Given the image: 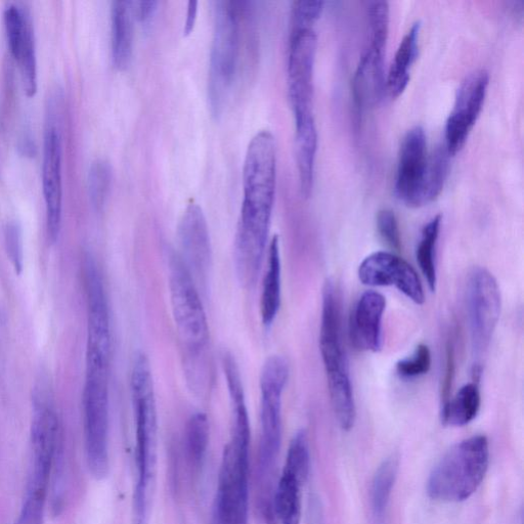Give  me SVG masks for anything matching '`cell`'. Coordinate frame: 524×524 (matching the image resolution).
<instances>
[{"label":"cell","mask_w":524,"mask_h":524,"mask_svg":"<svg viewBox=\"0 0 524 524\" xmlns=\"http://www.w3.org/2000/svg\"><path fill=\"white\" fill-rule=\"evenodd\" d=\"M29 9L23 5L10 4L4 12V22L10 53L15 61L19 57Z\"/></svg>","instance_id":"32"},{"label":"cell","mask_w":524,"mask_h":524,"mask_svg":"<svg viewBox=\"0 0 524 524\" xmlns=\"http://www.w3.org/2000/svg\"><path fill=\"white\" fill-rule=\"evenodd\" d=\"M239 55V8L235 3L218 2L208 73V102L215 117L224 110L237 73Z\"/></svg>","instance_id":"8"},{"label":"cell","mask_w":524,"mask_h":524,"mask_svg":"<svg viewBox=\"0 0 524 524\" xmlns=\"http://www.w3.org/2000/svg\"><path fill=\"white\" fill-rule=\"evenodd\" d=\"M109 377V360L86 356L82 397L85 453L87 466L98 480L106 478L110 469Z\"/></svg>","instance_id":"6"},{"label":"cell","mask_w":524,"mask_h":524,"mask_svg":"<svg viewBox=\"0 0 524 524\" xmlns=\"http://www.w3.org/2000/svg\"><path fill=\"white\" fill-rule=\"evenodd\" d=\"M171 312L181 341L191 357L204 352L209 342V325L198 287L181 255L168 258Z\"/></svg>","instance_id":"9"},{"label":"cell","mask_w":524,"mask_h":524,"mask_svg":"<svg viewBox=\"0 0 524 524\" xmlns=\"http://www.w3.org/2000/svg\"><path fill=\"white\" fill-rule=\"evenodd\" d=\"M284 468L294 472L307 482L311 469V452L307 432L298 431L292 439Z\"/></svg>","instance_id":"30"},{"label":"cell","mask_w":524,"mask_h":524,"mask_svg":"<svg viewBox=\"0 0 524 524\" xmlns=\"http://www.w3.org/2000/svg\"><path fill=\"white\" fill-rule=\"evenodd\" d=\"M377 229L382 240L392 249H401V233L395 213L383 209L377 215Z\"/></svg>","instance_id":"38"},{"label":"cell","mask_w":524,"mask_h":524,"mask_svg":"<svg viewBox=\"0 0 524 524\" xmlns=\"http://www.w3.org/2000/svg\"><path fill=\"white\" fill-rule=\"evenodd\" d=\"M450 156L446 146H442L428 157L421 192L422 206L431 203L441 195L448 177Z\"/></svg>","instance_id":"29"},{"label":"cell","mask_w":524,"mask_h":524,"mask_svg":"<svg viewBox=\"0 0 524 524\" xmlns=\"http://www.w3.org/2000/svg\"><path fill=\"white\" fill-rule=\"evenodd\" d=\"M490 76L479 70L468 75L457 92L454 111L446 125V148L450 155L457 154L465 145L470 131L482 112Z\"/></svg>","instance_id":"13"},{"label":"cell","mask_w":524,"mask_h":524,"mask_svg":"<svg viewBox=\"0 0 524 524\" xmlns=\"http://www.w3.org/2000/svg\"><path fill=\"white\" fill-rule=\"evenodd\" d=\"M502 308L501 292L495 277L484 268H475L467 283V311L473 367H482L497 328ZM483 368V367H482Z\"/></svg>","instance_id":"11"},{"label":"cell","mask_w":524,"mask_h":524,"mask_svg":"<svg viewBox=\"0 0 524 524\" xmlns=\"http://www.w3.org/2000/svg\"><path fill=\"white\" fill-rule=\"evenodd\" d=\"M135 6L134 13L136 16L143 25H149L157 12L158 3L152 0V2H141L135 4Z\"/></svg>","instance_id":"40"},{"label":"cell","mask_w":524,"mask_h":524,"mask_svg":"<svg viewBox=\"0 0 524 524\" xmlns=\"http://www.w3.org/2000/svg\"><path fill=\"white\" fill-rule=\"evenodd\" d=\"M482 397L477 382H471L442 405V422L451 427H463L471 423L480 410Z\"/></svg>","instance_id":"25"},{"label":"cell","mask_w":524,"mask_h":524,"mask_svg":"<svg viewBox=\"0 0 524 524\" xmlns=\"http://www.w3.org/2000/svg\"><path fill=\"white\" fill-rule=\"evenodd\" d=\"M19 150L25 157H34L36 153V146L30 135H23L20 139Z\"/></svg>","instance_id":"42"},{"label":"cell","mask_w":524,"mask_h":524,"mask_svg":"<svg viewBox=\"0 0 524 524\" xmlns=\"http://www.w3.org/2000/svg\"><path fill=\"white\" fill-rule=\"evenodd\" d=\"M384 52L369 46L358 66L353 89L355 101L361 109L378 105L386 91Z\"/></svg>","instance_id":"18"},{"label":"cell","mask_w":524,"mask_h":524,"mask_svg":"<svg viewBox=\"0 0 524 524\" xmlns=\"http://www.w3.org/2000/svg\"><path fill=\"white\" fill-rule=\"evenodd\" d=\"M250 434L248 429L232 431L218 476L211 524H248Z\"/></svg>","instance_id":"7"},{"label":"cell","mask_w":524,"mask_h":524,"mask_svg":"<svg viewBox=\"0 0 524 524\" xmlns=\"http://www.w3.org/2000/svg\"><path fill=\"white\" fill-rule=\"evenodd\" d=\"M399 457L391 455L378 467L371 487V514L374 524H385L390 498L399 472Z\"/></svg>","instance_id":"23"},{"label":"cell","mask_w":524,"mask_h":524,"mask_svg":"<svg viewBox=\"0 0 524 524\" xmlns=\"http://www.w3.org/2000/svg\"><path fill=\"white\" fill-rule=\"evenodd\" d=\"M197 14H198V3L189 2L188 4V12H187V18L184 26V35L188 36L190 35L195 27L196 21H197Z\"/></svg>","instance_id":"41"},{"label":"cell","mask_w":524,"mask_h":524,"mask_svg":"<svg viewBox=\"0 0 524 524\" xmlns=\"http://www.w3.org/2000/svg\"><path fill=\"white\" fill-rule=\"evenodd\" d=\"M385 309V297L376 291H367L360 297L352 316L351 334L355 345L362 351H381Z\"/></svg>","instance_id":"17"},{"label":"cell","mask_w":524,"mask_h":524,"mask_svg":"<svg viewBox=\"0 0 524 524\" xmlns=\"http://www.w3.org/2000/svg\"><path fill=\"white\" fill-rule=\"evenodd\" d=\"M277 153L274 136L260 130L249 143L243 167V202L235 238L237 277L256 283L267 246L276 195Z\"/></svg>","instance_id":"1"},{"label":"cell","mask_w":524,"mask_h":524,"mask_svg":"<svg viewBox=\"0 0 524 524\" xmlns=\"http://www.w3.org/2000/svg\"><path fill=\"white\" fill-rule=\"evenodd\" d=\"M359 279L371 287H396L416 304L425 301L424 289L415 269L402 257L389 252H375L364 259Z\"/></svg>","instance_id":"14"},{"label":"cell","mask_w":524,"mask_h":524,"mask_svg":"<svg viewBox=\"0 0 524 524\" xmlns=\"http://www.w3.org/2000/svg\"><path fill=\"white\" fill-rule=\"evenodd\" d=\"M421 24L415 23L401 42L392 63L387 80L386 91L392 98H399L407 89L410 82V70L415 63L419 52V35Z\"/></svg>","instance_id":"22"},{"label":"cell","mask_w":524,"mask_h":524,"mask_svg":"<svg viewBox=\"0 0 524 524\" xmlns=\"http://www.w3.org/2000/svg\"><path fill=\"white\" fill-rule=\"evenodd\" d=\"M48 494L29 492L15 524H43Z\"/></svg>","instance_id":"36"},{"label":"cell","mask_w":524,"mask_h":524,"mask_svg":"<svg viewBox=\"0 0 524 524\" xmlns=\"http://www.w3.org/2000/svg\"><path fill=\"white\" fill-rule=\"evenodd\" d=\"M295 150L300 190L304 198L313 192L318 133L314 114L295 117Z\"/></svg>","instance_id":"19"},{"label":"cell","mask_w":524,"mask_h":524,"mask_svg":"<svg viewBox=\"0 0 524 524\" xmlns=\"http://www.w3.org/2000/svg\"><path fill=\"white\" fill-rule=\"evenodd\" d=\"M62 114L61 98L55 94L47 106L42 158V191L46 203L47 234L52 244L59 240L62 228Z\"/></svg>","instance_id":"10"},{"label":"cell","mask_w":524,"mask_h":524,"mask_svg":"<svg viewBox=\"0 0 524 524\" xmlns=\"http://www.w3.org/2000/svg\"><path fill=\"white\" fill-rule=\"evenodd\" d=\"M454 374H455V353H454V345L453 343H450L447 348V367H446V374H445V380L443 385V403L442 405L446 404L448 400L451 398V388L452 383L454 380Z\"/></svg>","instance_id":"39"},{"label":"cell","mask_w":524,"mask_h":524,"mask_svg":"<svg viewBox=\"0 0 524 524\" xmlns=\"http://www.w3.org/2000/svg\"><path fill=\"white\" fill-rule=\"evenodd\" d=\"M7 255L16 274L24 270V239L22 226L17 221H10L4 229Z\"/></svg>","instance_id":"34"},{"label":"cell","mask_w":524,"mask_h":524,"mask_svg":"<svg viewBox=\"0 0 524 524\" xmlns=\"http://www.w3.org/2000/svg\"><path fill=\"white\" fill-rule=\"evenodd\" d=\"M317 46L318 39L313 28L292 31L288 83L294 117L313 114Z\"/></svg>","instance_id":"12"},{"label":"cell","mask_w":524,"mask_h":524,"mask_svg":"<svg viewBox=\"0 0 524 524\" xmlns=\"http://www.w3.org/2000/svg\"><path fill=\"white\" fill-rule=\"evenodd\" d=\"M431 367L430 349L425 344L416 347L414 354L397 364V373L403 379H414L427 374Z\"/></svg>","instance_id":"35"},{"label":"cell","mask_w":524,"mask_h":524,"mask_svg":"<svg viewBox=\"0 0 524 524\" xmlns=\"http://www.w3.org/2000/svg\"><path fill=\"white\" fill-rule=\"evenodd\" d=\"M130 393L136 425L137 468L133 523L148 524L157 458V406L150 367L138 365L131 369Z\"/></svg>","instance_id":"3"},{"label":"cell","mask_w":524,"mask_h":524,"mask_svg":"<svg viewBox=\"0 0 524 524\" xmlns=\"http://www.w3.org/2000/svg\"><path fill=\"white\" fill-rule=\"evenodd\" d=\"M134 3L115 2L111 9L112 60L116 69L125 70L133 57Z\"/></svg>","instance_id":"21"},{"label":"cell","mask_w":524,"mask_h":524,"mask_svg":"<svg viewBox=\"0 0 524 524\" xmlns=\"http://www.w3.org/2000/svg\"><path fill=\"white\" fill-rule=\"evenodd\" d=\"M370 46L385 50L389 30V6L386 2L368 3Z\"/></svg>","instance_id":"33"},{"label":"cell","mask_w":524,"mask_h":524,"mask_svg":"<svg viewBox=\"0 0 524 524\" xmlns=\"http://www.w3.org/2000/svg\"><path fill=\"white\" fill-rule=\"evenodd\" d=\"M16 62L20 65L24 92L29 99L34 98L38 91V78L35 34L30 11L26 16L24 34Z\"/></svg>","instance_id":"28"},{"label":"cell","mask_w":524,"mask_h":524,"mask_svg":"<svg viewBox=\"0 0 524 524\" xmlns=\"http://www.w3.org/2000/svg\"><path fill=\"white\" fill-rule=\"evenodd\" d=\"M441 225L442 216L436 215L433 217L424 227L416 250L419 268L432 292L435 291L436 283H438L435 265V248L439 240Z\"/></svg>","instance_id":"27"},{"label":"cell","mask_w":524,"mask_h":524,"mask_svg":"<svg viewBox=\"0 0 524 524\" xmlns=\"http://www.w3.org/2000/svg\"><path fill=\"white\" fill-rule=\"evenodd\" d=\"M282 303V265L280 240L275 236L268 248L267 269L262 280L260 317L262 324L271 327L276 321Z\"/></svg>","instance_id":"20"},{"label":"cell","mask_w":524,"mask_h":524,"mask_svg":"<svg viewBox=\"0 0 524 524\" xmlns=\"http://www.w3.org/2000/svg\"><path fill=\"white\" fill-rule=\"evenodd\" d=\"M290 375L286 358L274 355L260 372V441L255 469V505L274 504L276 472L282 444L283 395Z\"/></svg>","instance_id":"2"},{"label":"cell","mask_w":524,"mask_h":524,"mask_svg":"<svg viewBox=\"0 0 524 524\" xmlns=\"http://www.w3.org/2000/svg\"><path fill=\"white\" fill-rule=\"evenodd\" d=\"M323 2H297L292 10L293 30L312 29V26L320 19L323 10Z\"/></svg>","instance_id":"37"},{"label":"cell","mask_w":524,"mask_h":524,"mask_svg":"<svg viewBox=\"0 0 524 524\" xmlns=\"http://www.w3.org/2000/svg\"><path fill=\"white\" fill-rule=\"evenodd\" d=\"M210 438L207 416L202 412L193 414L185 430L184 450L192 473H199L204 465Z\"/></svg>","instance_id":"26"},{"label":"cell","mask_w":524,"mask_h":524,"mask_svg":"<svg viewBox=\"0 0 524 524\" xmlns=\"http://www.w3.org/2000/svg\"><path fill=\"white\" fill-rule=\"evenodd\" d=\"M304 480L284 468L275 492V514L280 524H300Z\"/></svg>","instance_id":"24"},{"label":"cell","mask_w":524,"mask_h":524,"mask_svg":"<svg viewBox=\"0 0 524 524\" xmlns=\"http://www.w3.org/2000/svg\"><path fill=\"white\" fill-rule=\"evenodd\" d=\"M181 257L194 280L207 283L212 261V248L206 217L202 208L190 204L179 224Z\"/></svg>","instance_id":"15"},{"label":"cell","mask_w":524,"mask_h":524,"mask_svg":"<svg viewBox=\"0 0 524 524\" xmlns=\"http://www.w3.org/2000/svg\"><path fill=\"white\" fill-rule=\"evenodd\" d=\"M489 464L490 446L485 435H475L458 443L431 471L428 496L445 503L468 500L482 486Z\"/></svg>","instance_id":"5"},{"label":"cell","mask_w":524,"mask_h":524,"mask_svg":"<svg viewBox=\"0 0 524 524\" xmlns=\"http://www.w3.org/2000/svg\"><path fill=\"white\" fill-rule=\"evenodd\" d=\"M112 183V168L105 160L95 161L89 172L87 187L93 206L100 210L105 206Z\"/></svg>","instance_id":"31"},{"label":"cell","mask_w":524,"mask_h":524,"mask_svg":"<svg viewBox=\"0 0 524 524\" xmlns=\"http://www.w3.org/2000/svg\"><path fill=\"white\" fill-rule=\"evenodd\" d=\"M424 129L415 126L404 138L396 182L398 198L410 207H421V192L427 166Z\"/></svg>","instance_id":"16"},{"label":"cell","mask_w":524,"mask_h":524,"mask_svg":"<svg viewBox=\"0 0 524 524\" xmlns=\"http://www.w3.org/2000/svg\"><path fill=\"white\" fill-rule=\"evenodd\" d=\"M320 352L335 417L342 430H352L356 423L357 409L343 344L340 300L331 280L326 281L322 294Z\"/></svg>","instance_id":"4"}]
</instances>
